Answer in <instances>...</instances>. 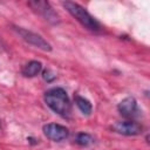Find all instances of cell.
I'll return each mask as SVG.
<instances>
[{"label": "cell", "instance_id": "cell-1", "mask_svg": "<svg viewBox=\"0 0 150 150\" xmlns=\"http://www.w3.org/2000/svg\"><path fill=\"white\" fill-rule=\"evenodd\" d=\"M46 104L56 114L67 117L70 114V101L64 89L62 88H52L45 93Z\"/></svg>", "mask_w": 150, "mask_h": 150}, {"label": "cell", "instance_id": "cell-2", "mask_svg": "<svg viewBox=\"0 0 150 150\" xmlns=\"http://www.w3.org/2000/svg\"><path fill=\"white\" fill-rule=\"evenodd\" d=\"M63 7L83 27H86L87 29H89L91 32H100V29H101L100 22L93 15H90V13L86 8H83L81 5H79L76 2H73V1H64Z\"/></svg>", "mask_w": 150, "mask_h": 150}, {"label": "cell", "instance_id": "cell-3", "mask_svg": "<svg viewBox=\"0 0 150 150\" xmlns=\"http://www.w3.org/2000/svg\"><path fill=\"white\" fill-rule=\"evenodd\" d=\"M28 6L32 7V9L34 12H36L38 14H40L48 22H50L53 25H56V23L60 22V16L53 9V7L50 6V4L48 1L34 0V1H29L28 2Z\"/></svg>", "mask_w": 150, "mask_h": 150}, {"label": "cell", "instance_id": "cell-4", "mask_svg": "<svg viewBox=\"0 0 150 150\" xmlns=\"http://www.w3.org/2000/svg\"><path fill=\"white\" fill-rule=\"evenodd\" d=\"M14 30L29 45L41 49V50H45V52H50L52 50V46L42 38L40 36L39 34L36 33H33L30 30H27V29H23V28H20V27H14Z\"/></svg>", "mask_w": 150, "mask_h": 150}, {"label": "cell", "instance_id": "cell-5", "mask_svg": "<svg viewBox=\"0 0 150 150\" xmlns=\"http://www.w3.org/2000/svg\"><path fill=\"white\" fill-rule=\"evenodd\" d=\"M42 131L45 134V136L52 141L55 142H60L63 141L68 137L69 131L64 125L57 124V123H48L46 125H43Z\"/></svg>", "mask_w": 150, "mask_h": 150}, {"label": "cell", "instance_id": "cell-6", "mask_svg": "<svg viewBox=\"0 0 150 150\" xmlns=\"http://www.w3.org/2000/svg\"><path fill=\"white\" fill-rule=\"evenodd\" d=\"M112 129L124 136H136L139 135L143 130V127L135 122V121H123V122H117L116 124H114Z\"/></svg>", "mask_w": 150, "mask_h": 150}, {"label": "cell", "instance_id": "cell-7", "mask_svg": "<svg viewBox=\"0 0 150 150\" xmlns=\"http://www.w3.org/2000/svg\"><path fill=\"white\" fill-rule=\"evenodd\" d=\"M117 109L120 111V114L127 118H134L136 116H138V105H137V101L129 96V97H125L124 100H122L118 105H117Z\"/></svg>", "mask_w": 150, "mask_h": 150}, {"label": "cell", "instance_id": "cell-8", "mask_svg": "<svg viewBox=\"0 0 150 150\" xmlns=\"http://www.w3.org/2000/svg\"><path fill=\"white\" fill-rule=\"evenodd\" d=\"M42 69V64L40 61H29L23 68H22V75L26 77H34L36 76Z\"/></svg>", "mask_w": 150, "mask_h": 150}, {"label": "cell", "instance_id": "cell-9", "mask_svg": "<svg viewBox=\"0 0 150 150\" xmlns=\"http://www.w3.org/2000/svg\"><path fill=\"white\" fill-rule=\"evenodd\" d=\"M74 100H75V103H76L77 108L81 110V112H82L83 115L89 116V115L91 114V111H93V107H91V103H90L87 98L76 95V96L74 97Z\"/></svg>", "mask_w": 150, "mask_h": 150}, {"label": "cell", "instance_id": "cell-10", "mask_svg": "<svg viewBox=\"0 0 150 150\" xmlns=\"http://www.w3.org/2000/svg\"><path fill=\"white\" fill-rule=\"evenodd\" d=\"M93 142H94L93 136L89 135V134H87V132H80V134H77V136H76V143H77L79 145L87 146V145H90Z\"/></svg>", "mask_w": 150, "mask_h": 150}, {"label": "cell", "instance_id": "cell-11", "mask_svg": "<svg viewBox=\"0 0 150 150\" xmlns=\"http://www.w3.org/2000/svg\"><path fill=\"white\" fill-rule=\"evenodd\" d=\"M42 77H43L45 81H47V82H52L53 80H55L56 75H55L50 69H46V70H43V73H42Z\"/></svg>", "mask_w": 150, "mask_h": 150}]
</instances>
